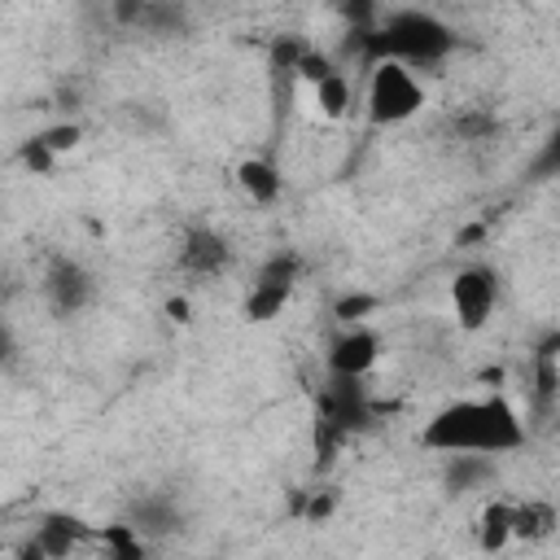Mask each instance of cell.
<instances>
[{
	"label": "cell",
	"instance_id": "cell-4",
	"mask_svg": "<svg viewBox=\"0 0 560 560\" xmlns=\"http://www.w3.org/2000/svg\"><path fill=\"white\" fill-rule=\"evenodd\" d=\"M494 306H499V276H494V267L472 262V267L455 271V280H451V311H455V324L464 332L486 328Z\"/></svg>",
	"mask_w": 560,
	"mask_h": 560
},
{
	"label": "cell",
	"instance_id": "cell-6",
	"mask_svg": "<svg viewBox=\"0 0 560 560\" xmlns=\"http://www.w3.org/2000/svg\"><path fill=\"white\" fill-rule=\"evenodd\" d=\"M44 293L57 315H79L92 302L96 284H92L88 267H79L74 258H52V267L44 271Z\"/></svg>",
	"mask_w": 560,
	"mask_h": 560
},
{
	"label": "cell",
	"instance_id": "cell-11",
	"mask_svg": "<svg viewBox=\"0 0 560 560\" xmlns=\"http://www.w3.org/2000/svg\"><path fill=\"white\" fill-rule=\"evenodd\" d=\"M556 529V508L547 499H525V503H512V542L525 538V542H538V538H551Z\"/></svg>",
	"mask_w": 560,
	"mask_h": 560
},
{
	"label": "cell",
	"instance_id": "cell-8",
	"mask_svg": "<svg viewBox=\"0 0 560 560\" xmlns=\"http://www.w3.org/2000/svg\"><path fill=\"white\" fill-rule=\"evenodd\" d=\"M179 521H184V512H179V503H175L171 494H144V499L131 508L127 529H131L140 542H158V538L175 534Z\"/></svg>",
	"mask_w": 560,
	"mask_h": 560
},
{
	"label": "cell",
	"instance_id": "cell-3",
	"mask_svg": "<svg viewBox=\"0 0 560 560\" xmlns=\"http://www.w3.org/2000/svg\"><path fill=\"white\" fill-rule=\"evenodd\" d=\"M298 271H302L298 254H289V249H284V254H271V258L254 271V284H249V293H245V302H241L245 319H249V324L276 319V315L289 306V298H293Z\"/></svg>",
	"mask_w": 560,
	"mask_h": 560
},
{
	"label": "cell",
	"instance_id": "cell-9",
	"mask_svg": "<svg viewBox=\"0 0 560 560\" xmlns=\"http://www.w3.org/2000/svg\"><path fill=\"white\" fill-rule=\"evenodd\" d=\"M92 529L79 521V516H70V512H48V516H39V525H35V542H39V551L48 556V560H66L83 538H88Z\"/></svg>",
	"mask_w": 560,
	"mask_h": 560
},
{
	"label": "cell",
	"instance_id": "cell-7",
	"mask_svg": "<svg viewBox=\"0 0 560 560\" xmlns=\"http://www.w3.org/2000/svg\"><path fill=\"white\" fill-rule=\"evenodd\" d=\"M179 267H184L188 276H201V280L223 276V271L232 267V245H228V236L214 232V228H192V232L184 236V245H179Z\"/></svg>",
	"mask_w": 560,
	"mask_h": 560
},
{
	"label": "cell",
	"instance_id": "cell-13",
	"mask_svg": "<svg viewBox=\"0 0 560 560\" xmlns=\"http://www.w3.org/2000/svg\"><path fill=\"white\" fill-rule=\"evenodd\" d=\"M350 105H354V83H350L346 70H332L328 79L315 83V109H319L324 118H346Z\"/></svg>",
	"mask_w": 560,
	"mask_h": 560
},
{
	"label": "cell",
	"instance_id": "cell-21",
	"mask_svg": "<svg viewBox=\"0 0 560 560\" xmlns=\"http://www.w3.org/2000/svg\"><path fill=\"white\" fill-rule=\"evenodd\" d=\"M18 560H48V556L39 551V542H35V538H26V542L18 547Z\"/></svg>",
	"mask_w": 560,
	"mask_h": 560
},
{
	"label": "cell",
	"instance_id": "cell-2",
	"mask_svg": "<svg viewBox=\"0 0 560 560\" xmlns=\"http://www.w3.org/2000/svg\"><path fill=\"white\" fill-rule=\"evenodd\" d=\"M420 105H424V83L416 79V70L398 61H372V74L363 88V114L372 127H398L416 118Z\"/></svg>",
	"mask_w": 560,
	"mask_h": 560
},
{
	"label": "cell",
	"instance_id": "cell-10",
	"mask_svg": "<svg viewBox=\"0 0 560 560\" xmlns=\"http://www.w3.org/2000/svg\"><path fill=\"white\" fill-rule=\"evenodd\" d=\"M236 184H241V192H245L249 201H258V206H271V201H280V192H284V175H280V166L267 162V158H245V162L236 166Z\"/></svg>",
	"mask_w": 560,
	"mask_h": 560
},
{
	"label": "cell",
	"instance_id": "cell-1",
	"mask_svg": "<svg viewBox=\"0 0 560 560\" xmlns=\"http://www.w3.org/2000/svg\"><path fill=\"white\" fill-rule=\"evenodd\" d=\"M420 446L438 451V455H512L525 446V420L521 411L503 398H459L446 402L442 411L429 416V424L420 429Z\"/></svg>",
	"mask_w": 560,
	"mask_h": 560
},
{
	"label": "cell",
	"instance_id": "cell-19",
	"mask_svg": "<svg viewBox=\"0 0 560 560\" xmlns=\"http://www.w3.org/2000/svg\"><path fill=\"white\" fill-rule=\"evenodd\" d=\"M332 508H337V494H332V490H319V494L306 503V521H315V525H319V521H328V516H332Z\"/></svg>",
	"mask_w": 560,
	"mask_h": 560
},
{
	"label": "cell",
	"instance_id": "cell-5",
	"mask_svg": "<svg viewBox=\"0 0 560 560\" xmlns=\"http://www.w3.org/2000/svg\"><path fill=\"white\" fill-rule=\"evenodd\" d=\"M376 363H381V337L372 328H363V324L341 328L332 337V346H328V372L337 381H363Z\"/></svg>",
	"mask_w": 560,
	"mask_h": 560
},
{
	"label": "cell",
	"instance_id": "cell-15",
	"mask_svg": "<svg viewBox=\"0 0 560 560\" xmlns=\"http://www.w3.org/2000/svg\"><path fill=\"white\" fill-rule=\"evenodd\" d=\"M35 136L44 140V149H48L52 158H61V153L79 149V140H83V122L66 118V122H52V127H44V131H35Z\"/></svg>",
	"mask_w": 560,
	"mask_h": 560
},
{
	"label": "cell",
	"instance_id": "cell-16",
	"mask_svg": "<svg viewBox=\"0 0 560 560\" xmlns=\"http://www.w3.org/2000/svg\"><path fill=\"white\" fill-rule=\"evenodd\" d=\"M376 306H381V298H376V293H341V298L332 302V315H337L346 328H354V324H363Z\"/></svg>",
	"mask_w": 560,
	"mask_h": 560
},
{
	"label": "cell",
	"instance_id": "cell-12",
	"mask_svg": "<svg viewBox=\"0 0 560 560\" xmlns=\"http://www.w3.org/2000/svg\"><path fill=\"white\" fill-rule=\"evenodd\" d=\"M508 542H512V503L490 499L477 512V547L481 551H503Z\"/></svg>",
	"mask_w": 560,
	"mask_h": 560
},
{
	"label": "cell",
	"instance_id": "cell-18",
	"mask_svg": "<svg viewBox=\"0 0 560 560\" xmlns=\"http://www.w3.org/2000/svg\"><path fill=\"white\" fill-rule=\"evenodd\" d=\"M455 127H459V136L477 140V136H490V131H494V118H490V114H468V118H459Z\"/></svg>",
	"mask_w": 560,
	"mask_h": 560
},
{
	"label": "cell",
	"instance_id": "cell-14",
	"mask_svg": "<svg viewBox=\"0 0 560 560\" xmlns=\"http://www.w3.org/2000/svg\"><path fill=\"white\" fill-rule=\"evenodd\" d=\"M490 477H494V459H486V455H446V486H451L455 494L477 490V486H486Z\"/></svg>",
	"mask_w": 560,
	"mask_h": 560
},
{
	"label": "cell",
	"instance_id": "cell-20",
	"mask_svg": "<svg viewBox=\"0 0 560 560\" xmlns=\"http://www.w3.org/2000/svg\"><path fill=\"white\" fill-rule=\"evenodd\" d=\"M166 315H171L175 324H188V298H171V302H166Z\"/></svg>",
	"mask_w": 560,
	"mask_h": 560
},
{
	"label": "cell",
	"instance_id": "cell-17",
	"mask_svg": "<svg viewBox=\"0 0 560 560\" xmlns=\"http://www.w3.org/2000/svg\"><path fill=\"white\" fill-rule=\"evenodd\" d=\"M18 158H22V166L31 171V175H52V166H57V158L44 149V140L39 136H31V140H22V149H18Z\"/></svg>",
	"mask_w": 560,
	"mask_h": 560
}]
</instances>
